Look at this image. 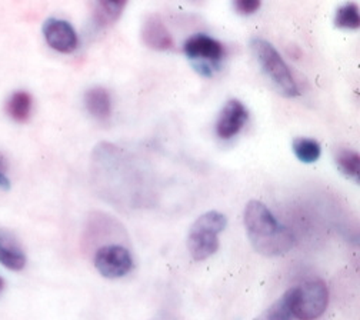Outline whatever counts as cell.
I'll return each mask as SVG.
<instances>
[{"mask_svg":"<svg viewBox=\"0 0 360 320\" xmlns=\"http://www.w3.org/2000/svg\"><path fill=\"white\" fill-rule=\"evenodd\" d=\"M245 226L253 249L263 256H279L293 248L292 232L282 226L262 202L250 200L246 205Z\"/></svg>","mask_w":360,"mask_h":320,"instance_id":"1","label":"cell"},{"mask_svg":"<svg viewBox=\"0 0 360 320\" xmlns=\"http://www.w3.org/2000/svg\"><path fill=\"white\" fill-rule=\"evenodd\" d=\"M250 48L263 72L276 84V87L281 90V94L288 98L297 96V83L289 66L279 55V52L275 49V46L262 37H253L250 41Z\"/></svg>","mask_w":360,"mask_h":320,"instance_id":"2","label":"cell"},{"mask_svg":"<svg viewBox=\"0 0 360 320\" xmlns=\"http://www.w3.org/2000/svg\"><path fill=\"white\" fill-rule=\"evenodd\" d=\"M290 312L299 320L321 317L329 303V290L322 281H309L288 290Z\"/></svg>","mask_w":360,"mask_h":320,"instance_id":"3","label":"cell"},{"mask_svg":"<svg viewBox=\"0 0 360 320\" xmlns=\"http://www.w3.org/2000/svg\"><path fill=\"white\" fill-rule=\"evenodd\" d=\"M184 51L191 60L199 62V68L207 70V75H210V69L224 58L223 44L205 33L189 37L184 44Z\"/></svg>","mask_w":360,"mask_h":320,"instance_id":"4","label":"cell"},{"mask_svg":"<svg viewBox=\"0 0 360 320\" xmlns=\"http://www.w3.org/2000/svg\"><path fill=\"white\" fill-rule=\"evenodd\" d=\"M95 267L106 279H119L133 267L130 252L120 245H106L95 253Z\"/></svg>","mask_w":360,"mask_h":320,"instance_id":"5","label":"cell"},{"mask_svg":"<svg viewBox=\"0 0 360 320\" xmlns=\"http://www.w3.org/2000/svg\"><path fill=\"white\" fill-rule=\"evenodd\" d=\"M43 36L46 39L51 48L60 53H70L79 44L75 27L69 22L56 18L48 19L44 22Z\"/></svg>","mask_w":360,"mask_h":320,"instance_id":"6","label":"cell"},{"mask_svg":"<svg viewBox=\"0 0 360 320\" xmlns=\"http://www.w3.org/2000/svg\"><path fill=\"white\" fill-rule=\"evenodd\" d=\"M246 120L248 109L240 101L232 99L224 105L217 117L216 133L220 139H232L243 129Z\"/></svg>","mask_w":360,"mask_h":320,"instance_id":"7","label":"cell"},{"mask_svg":"<svg viewBox=\"0 0 360 320\" xmlns=\"http://www.w3.org/2000/svg\"><path fill=\"white\" fill-rule=\"evenodd\" d=\"M142 40L153 51H169L173 46V37L159 15L146 16L142 25Z\"/></svg>","mask_w":360,"mask_h":320,"instance_id":"8","label":"cell"},{"mask_svg":"<svg viewBox=\"0 0 360 320\" xmlns=\"http://www.w3.org/2000/svg\"><path fill=\"white\" fill-rule=\"evenodd\" d=\"M0 263L13 271H19L26 266V256L18 239L5 229H0Z\"/></svg>","mask_w":360,"mask_h":320,"instance_id":"9","label":"cell"},{"mask_svg":"<svg viewBox=\"0 0 360 320\" xmlns=\"http://www.w3.org/2000/svg\"><path fill=\"white\" fill-rule=\"evenodd\" d=\"M188 249L195 260H205L210 257L219 249L217 235L205 229L191 227L188 236Z\"/></svg>","mask_w":360,"mask_h":320,"instance_id":"10","label":"cell"},{"mask_svg":"<svg viewBox=\"0 0 360 320\" xmlns=\"http://www.w3.org/2000/svg\"><path fill=\"white\" fill-rule=\"evenodd\" d=\"M84 106L95 119H108L112 113V99L109 91L101 86L89 89L84 95Z\"/></svg>","mask_w":360,"mask_h":320,"instance_id":"11","label":"cell"},{"mask_svg":"<svg viewBox=\"0 0 360 320\" xmlns=\"http://www.w3.org/2000/svg\"><path fill=\"white\" fill-rule=\"evenodd\" d=\"M33 101L32 96L25 90H18L11 95L6 103V112L8 115L19 123H25L29 120L32 113Z\"/></svg>","mask_w":360,"mask_h":320,"instance_id":"12","label":"cell"},{"mask_svg":"<svg viewBox=\"0 0 360 320\" xmlns=\"http://www.w3.org/2000/svg\"><path fill=\"white\" fill-rule=\"evenodd\" d=\"M335 162L339 170L347 176L349 179H353L356 183L360 177V156L356 151L345 146H339L335 149Z\"/></svg>","mask_w":360,"mask_h":320,"instance_id":"13","label":"cell"},{"mask_svg":"<svg viewBox=\"0 0 360 320\" xmlns=\"http://www.w3.org/2000/svg\"><path fill=\"white\" fill-rule=\"evenodd\" d=\"M293 152L303 163H313L321 158V145L309 137H297L293 141Z\"/></svg>","mask_w":360,"mask_h":320,"instance_id":"14","label":"cell"},{"mask_svg":"<svg viewBox=\"0 0 360 320\" xmlns=\"http://www.w3.org/2000/svg\"><path fill=\"white\" fill-rule=\"evenodd\" d=\"M335 25L340 29L356 30L360 27V13L359 6L353 2H349L340 6L335 15Z\"/></svg>","mask_w":360,"mask_h":320,"instance_id":"15","label":"cell"},{"mask_svg":"<svg viewBox=\"0 0 360 320\" xmlns=\"http://www.w3.org/2000/svg\"><path fill=\"white\" fill-rule=\"evenodd\" d=\"M290 300L289 293L286 292L282 297H279L275 303L270 305L264 312L257 316L255 320H290Z\"/></svg>","mask_w":360,"mask_h":320,"instance_id":"16","label":"cell"},{"mask_svg":"<svg viewBox=\"0 0 360 320\" xmlns=\"http://www.w3.org/2000/svg\"><path fill=\"white\" fill-rule=\"evenodd\" d=\"M226 224H228L226 216L216 212V210H212V212H207V213L202 215L200 217H198L192 226L198 227V229H205V231L219 235L220 232L224 231Z\"/></svg>","mask_w":360,"mask_h":320,"instance_id":"17","label":"cell"},{"mask_svg":"<svg viewBox=\"0 0 360 320\" xmlns=\"http://www.w3.org/2000/svg\"><path fill=\"white\" fill-rule=\"evenodd\" d=\"M98 4L105 19L109 22H116L122 16L127 0H98Z\"/></svg>","mask_w":360,"mask_h":320,"instance_id":"18","label":"cell"},{"mask_svg":"<svg viewBox=\"0 0 360 320\" xmlns=\"http://www.w3.org/2000/svg\"><path fill=\"white\" fill-rule=\"evenodd\" d=\"M260 5L262 0H233L235 11L243 16H250L256 13L260 9Z\"/></svg>","mask_w":360,"mask_h":320,"instance_id":"19","label":"cell"},{"mask_svg":"<svg viewBox=\"0 0 360 320\" xmlns=\"http://www.w3.org/2000/svg\"><path fill=\"white\" fill-rule=\"evenodd\" d=\"M6 172H8L6 159L0 155V189H4V191L11 189V180H9Z\"/></svg>","mask_w":360,"mask_h":320,"instance_id":"20","label":"cell"},{"mask_svg":"<svg viewBox=\"0 0 360 320\" xmlns=\"http://www.w3.org/2000/svg\"><path fill=\"white\" fill-rule=\"evenodd\" d=\"M5 288V282H4V279L0 278V292H2V289Z\"/></svg>","mask_w":360,"mask_h":320,"instance_id":"21","label":"cell"}]
</instances>
